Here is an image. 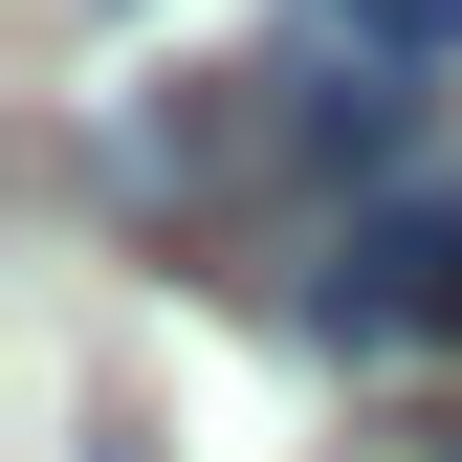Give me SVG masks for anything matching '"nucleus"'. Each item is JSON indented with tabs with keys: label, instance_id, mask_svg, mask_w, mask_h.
I'll list each match as a JSON object with an SVG mask.
<instances>
[{
	"label": "nucleus",
	"instance_id": "nucleus-1",
	"mask_svg": "<svg viewBox=\"0 0 462 462\" xmlns=\"http://www.w3.org/2000/svg\"><path fill=\"white\" fill-rule=\"evenodd\" d=\"M309 330H330V353H462V177H440V199H374V220H330V264H309Z\"/></svg>",
	"mask_w": 462,
	"mask_h": 462
},
{
	"label": "nucleus",
	"instance_id": "nucleus-2",
	"mask_svg": "<svg viewBox=\"0 0 462 462\" xmlns=\"http://www.w3.org/2000/svg\"><path fill=\"white\" fill-rule=\"evenodd\" d=\"M264 133H286V88H199V67H177V88H133V110L88 133V177H110V199H220Z\"/></svg>",
	"mask_w": 462,
	"mask_h": 462
},
{
	"label": "nucleus",
	"instance_id": "nucleus-3",
	"mask_svg": "<svg viewBox=\"0 0 462 462\" xmlns=\"http://www.w3.org/2000/svg\"><path fill=\"white\" fill-rule=\"evenodd\" d=\"M353 67H462V0H309Z\"/></svg>",
	"mask_w": 462,
	"mask_h": 462
},
{
	"label": "nucleus",
	"instance_id": "nucleus-4",
	"mask_svg": "<svg viewBox=\"0 0 462 462\" xmlns=\"http://www.w3.org/2000/svg\"><path fill=\"white\" fill-rule=\"evenodd\" d=\"M353 462H462V419H374V440H353Z\"/></svg>",
	"mask_w": 462,
	"mask_h": 462
},
{
	"label": "nucleus",
	"instance_id": "nucleus-5",
	"mask_svg": "<svg viewBox=\"0 0 462 462\" xmlns=\"http://www.w3.org/2000/svg\"><path fill=\"white\" fill-rule=\"evenodd\" d=\"M110 23H133V0H110Z\"/></svg>",
	"mask_w": 462,
	"mask_h": 462
}]
</instances>
